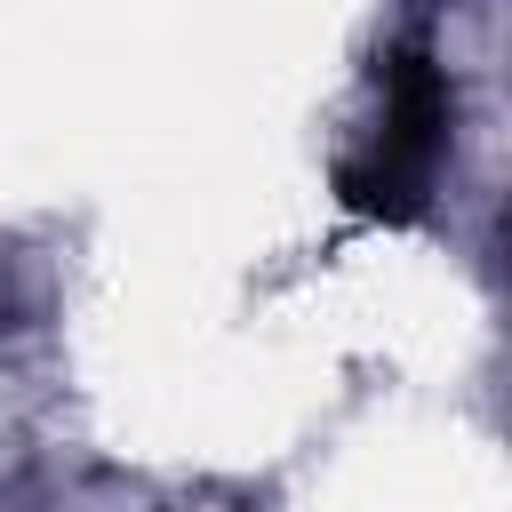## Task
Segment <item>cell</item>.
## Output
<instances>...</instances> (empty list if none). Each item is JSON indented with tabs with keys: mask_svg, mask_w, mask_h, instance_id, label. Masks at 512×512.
I'll return each instance as SVG.
<instances>
[{
	"mask_svg": "<svg viewBox=\"0 0 512 512\" xmlns=\"http://www.w3.org/2000/svg\"><path fill=\"white\" fill-rule=\"evenodd\" d=\"M448 152V72L432 64V48H400L384 72V128L368 144V160H352L336 184L360 216L408 224L424 208V184Z\"/></svg>",
	"mask_w": 512,
	"mask_h": 512,
	"instance_id": "cell-1",
	"label": "cell"
}]
</instances>
